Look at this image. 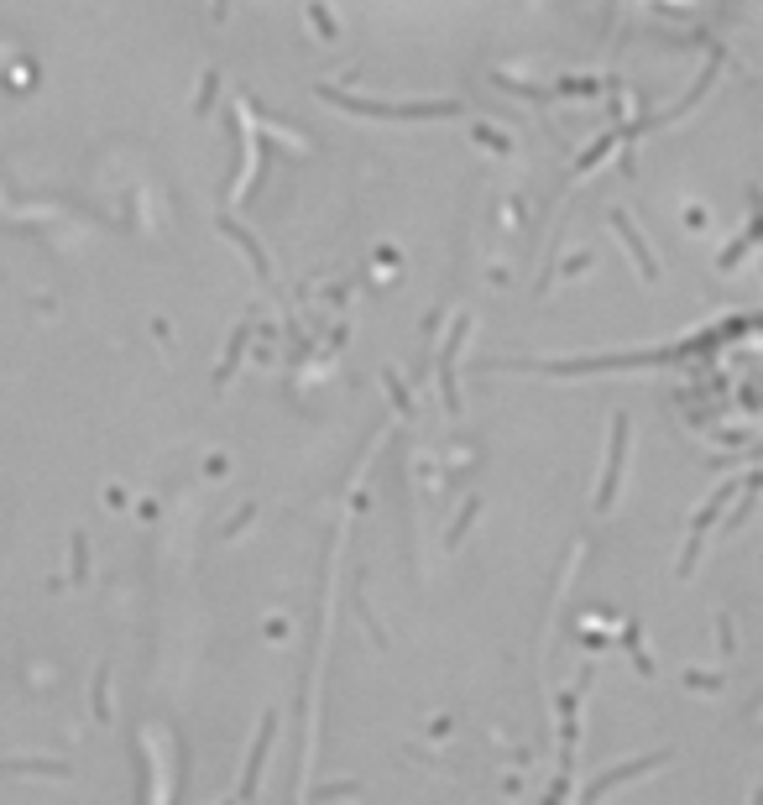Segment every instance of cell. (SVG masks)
Segmentation results:
<instances>
[{"mask_svg": "<svg viewBox=\"0 0 763 805\" xmlns=\"http://www.w3.org/2000/svg\"><path fill=\"white\" fill-rule=\"evenodd\" d=\"M220 230H225V236H230V241H236V246H246V257H251V267H257V272H262V283H267V278H272V267H267V257H262V246H257V241H251V236H246V230H241L236 220H220Z\"/></svg>", "mask_w": 763, "mask_h": 805, "instance_id": "cell-4", "label": "cell"}, {"mask_svg": "<svg viewBox=\"0 0 763 805\" xmlns=\"http://www.w3.org/2000/svg\"><path fill=\"white\" fill-rule=\"evenodd\" d=\"M460 335H466V325H455V340L445 345V356H439V382H445V403H450V413H460V393H455V345H460Z\"/></svg>", "mask_w": 763, "mask_h": 805, "instance_id": "cell-3", "label": "cell"}, {"mask_svg": "<svg viewBox=\"0 0 763 805\" xmlns=\"http://www.w3.org/2000/svg\"><path fill=\"white\" fill-rule=\"evenodd\" d=\"M267 743H272V717H262V738H257V748H251V764H246V779H241V795L257 790V769H262V758H267Z\"/></svg>", "mask_w": 763, "mask_h": 805, "instance_id": "cell-5", "label": "cell"}, {"mask_svg": "<svg viewBox=\"0 0 763 805\" xmlns=\"http://www.w3.org/2000/svg\"><path fill=\"white\" fill-rule=\"evenodd\" d=\"M319 95H325L330 105L340 110H356V115H377V121H450V115H460L455 100H419V105H377V100H356V95H340V89L319 84Z\"/></svg>", "mask_w": 763, "mask_h": 805, "instance_id": "cell-1", "label": "cell"}, {"mask_svg": "<svg viewBox=\"0 0 763 805\" xmlns=\"http://www.w3.org/2000/svg\"><path fill=\"white\" fill-rule=\"evenodd\" d=\"M622 450H628V419H617V429H612V455H607V476H601L596 508H612V497H617V476H622Z\"/></svg>", "mask_w": 763, "mask_h": 805, "instance_id": "cell-2", "label": "cell"}]
</instances>
